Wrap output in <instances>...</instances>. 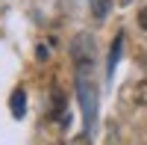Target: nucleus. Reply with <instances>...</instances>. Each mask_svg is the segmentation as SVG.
Returning a JSON list of instances; mask_svg holds the SVG:
<instances>
[{
    "instance_id": "1",
    "label": "nucleus",
    "mask_w": 147,
    "mask_h": 145,
    "mask_svg": "<svg viewBox=\"0 0 147 145\" xmlns=\"http://www.w3.org/2000/svg\"><path fill=\"white\" fill-rule=\"evenodd\" d=\"M77 101L82 110V124H85V136L94 130L97 122V101H100V92L91 83V74H77Z\"/></svg>"
},
{
    "instance_id": "2",
    "label": "nucleus",
    "mask_w": 147,
    "mask_h": 145,
    "mask_svg": "<svg viewBox=\"0 0 147 145\" xmlns=\"http://www.w3.org/2000/svg\"><path fill=\"white\" fill-rule=\"evenodd\" d=\"M94 56H97V47H94L91 33H77V36H74V42H71V59H74L77 74H91Z\"/></svg>"
},
{
    "instance_id": "3",
    "label": "nucleus",
    "mask_w": 147,
    "mask_h": 145,
    "mask_svg": "<svg viewBox=\"0 0 147 145\" xmlns=\"http://www.w3.org/2000/svg\"><path fill=\"white\" fill-rule=\"evenodd\" d=\"M121 51H124V33H118L115 39H112V47H109V62H106V74L109 77L115 74V65H118V59H121Z\"/></svg>"
},
{
    "instance_id": "4",
    "label": "nucleus",
    "mask_w": 147,
    "mask_h": 145,
    "mask_svg": "<svg viewBox=\"0 0 147 145\" xmlns=\"http://www.w3.org/2000/svg\"><path fill=\"white\" fill-rule=\"evenodd\" d=\"M9 110H12V116H15V118H24V116H27V92H24L21 86L12 92V98H9Z\"/></svg>"
},
{
    "instance_id": "5",
    "label": "nucleus",
    "mask_w": 147,
    "mask_h": 145,
    "mask_svg": "<svg viewBox=\"0 0 147 145\" xmlns=\"http://www.w3.org/2000/svg\"><path fill=\"white\" fill-rule=\"evenodd\" d=\"M88 9H91V15L97 21H103L109 15V9H112V0H88Z\"/></svg>"
},
{
    "instance_id": "6",
    "label": "nucleus",
    "mask_w": 147,
    "mask_h": 145,
    "mask_svg": "<svg viewBox=\"0 0 147 145\" xmlns=\"http://www.w3.org/2000/svg\"><path fill=\"white\" fill-rule=\"evenodd\" d=\"M35 59H38V62H47V59H50V51H47V44H38V47H35Z\"/></svg>"
},
{
    "instance_id": "7",
    "label": "nucleus",
    "mask_w": 147,
    "mask_h": 145,
    "mask_svg": "<svg viewBox=\"0 0 147 145\" xmlns=\"http://www.w3.org/2000/svg\"><path fill=\"white\" fill-rule=\"evenodd\" d=\"M138 27H141V30H147V9H141V12H138Z\"/></svg>"
},
{
    "instance_id": "8",
    "label": "nucleus",
    "mask_w": 147,
    "mask_h": 145,
    "mask_svg": "<svg viewBox=\"0 0 147 145\" xmlns=\"http://www.w3.org/2000/svg\"><path fill=\"white\" fill-rule=\"evenodd\" d=\"M124 3H129V0H124Z\"/></svg>"
}]
</instances>
